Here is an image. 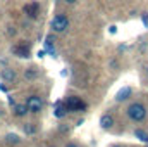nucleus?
I'll list each match as a JSON object with an SVG mask.
<instances>
[{"mask_svg": "<svg viewBox=\"0 0 148 147\" xmlns=\"http://www.w3.org/2000/svg\"><path fill=\"white\" fill-rule=\"evenodd\" d=\"M126 114H127V118L133 119V121H143V119L147 118V107H145L141 102H133V104L127 106Z\"/></svg>", "mask_w": 148, "mask_h": 147, "instance_id": "1", "label": "nucleus"}, {"mask_svg": "<svg viewBox=\"0 0 148 147\" xmlns=\"http://www.w3.org/2000/svg\"><path fill=\"white\" fill-rule=\"evenodd\" d=\"M50 26H52V30H53L55 33H64V31L69 28V19H67V16H64V14H57V16L52 19Z\"/></svg>", "mask_w": 148, "mask_h": 147, "instance_id": "2", "label": "nucleus"}, {"mask_svg": "<svg viewBox=\"0 0 148 147\" xmlns=\"http://www.w3.org/2000/svg\"><path fill=\"white\" fill-rule=\"evenodd\" d=\"M26 107H28L29 112H33V114L40 112V111L43 109V101H41V97H40V95H29L28 101H26Z\"/></svg>", "mask_w": 148, "mask_h": 147, "instance_id": "3", "label": "nucleus"}, {"mask_svg": "<svg viewBox=\"0 0 148 147\" xmlns=\"http://www.w3.org/2000/svg\"><path fill=\"white\" fill-rule=\"evenodd\" d=\"M66 107H67V111L69 112H74V111H81L86 107V104L79 99V97H76V95H71V97H67L66 99Z\"/></svg>", "mask_w": 148, "mask_h": 147, "instance_id": "4", "label": "nucleus"}, {"mask_svg": "<svg viewBox=\"0 0 148 147\" xmlns=\"http://www.w3.org/2000/svg\"><path fill=\"white\" fill-rule=\"evenodd\" d=\"M0 78H2L5 83H12V81H16L17 74H16V71H14L12 68H5V69H2V73H0Z\"/></svg>", "mask_w": 148, "mask_h": 147, "instance_id": "5", "label": "nucleus"}, {"mask_svg": "<svg viewBox=\"0 0 148 147\" xmlns=\"http://www.w3.org/2000/svg\"><path fill=\"white\" fill-rule=\"evenodd\" d=\"M131 94H133V90H131L129 87H124V88H121V90L117 92L115 101H117V102H124V101H127V99L131 97Z\"/></svg>", "mask_w": 148, "mask_h": 147, "instance_id": "6", "label": "nucleus"}, {"mask_svg": "<svg viewBox=\"0 0 148 147\" xmlns=\"http://www.w3.org/2000/svg\"><path fill=\"white\" fill-rule=\"evenodd\" d=\"M100 126L103 128V130H109L114 126V116L112 114H102V118H100Z\"/></svg>", "mask_w": 148, "mask_h": 147, "instance_id": "7", "label": "nucleus"}, {"mask_svg": "<svg viewBox=\"0 0 148 147\" xmlns=\"http://www.w3.org/2000/svg\"><path fill=\"white\" fill-rule=\"evenodd\" d=\"M14 54L19 57H29V49L26 45H16L14 47Z\"/></svg>", "mask_w": 148, "mask_h": 147, "instance_id": "8", "label": "nucleus"}, {"mask_svg": "<svg viewBox=\"0 0 148 147\" xmlns=\"http://www.w3.org/2000/svg\"><path fill=\"white\" fill-rule=\"evenodd\" d=\"M29 111L26 107V104H16L14 106V114L17 116V118H23V116H26Z\"/></svg>", "mask_w": 148, "mask_h": 147, "instance_id": "9", "label": "nucleus"}, {"mask_svg": "<svg viewBox=\"0 0 148 147\" xmlns=\"http://www.w3.org/2000/svg\"><path fill=\"white\" fill-rule=\"evenodd\" d=\"M67 112H69V111H67V107H66V104L62 106V102H57V106H55V111H53V114H55L57 118H64Z\"/></svg>", "mask_w": 148, "mask_h": 147, "instance_id": "10", "label": "nucleus"}, {"mask_svg": "<svg viewBox=\"0 0 148 147\" xmlns=\"http://www.w3.org/2000/svg\"><path fill=\"white\" fill-rule=\"evenodd\" d=\"M24 12H26L29 17H36V14H38V3H29V5H26V7H24Z\"/></svg>", "mask_w": 148, "mask_h": 147, "instance_id": "11", "label": "nucleus"}, {"mask_svg": "<svg viewBox=\"0 0 148 147\" xmlns=\"http://www.w3.org/2000/svg\"><path fill=\"white\" fill-rule=\"evenodd\" d=\"M134 137L138 139V140H141V142H145V144H148V133L145 132V130H134Z\"/></svg>", "mask_w": 148, "mask_h": 147, "instance_id": "12", "label": "nucleus"}, {"mask_svg": "<svg viewBox=\"0 0 148 147\" xmlns=\"http://www.w3.org/2000/svg\"><path fill=\"white\" fill-rule=\"evenodd\" d=\"M5 140H7L9 144H14V146L21 144V139H19V135H16V133H7V135H5Z\"/></svg>", "mask_w": 148, "mask_h": 147, "instance_id": "13", "label": "nucleus"}, {"mask_svg": "<svg viewBox=\"0 0 148 147\" xmlns=\"http://www.w3.org/2000/svg\"><path fill=\"white\" fill-rule=\"evenodd\" d=\"M24 78L26 80H35V78H38V69L36 68H28L24 71Z\"/></svg>", "mask_w": 148, "mask_h": 147, "instance_id": "14", "label": "nucleus"}, {"mask_svg": "<svg viewBox=\"0 0 148 147\" xmlns=\"http://www.w3.org/2000/svg\"><path fill=\"white\" fill-rule=\"evenodd\" d=\"M24 132H26V135H35L36 128H35L31 123H26V125H24Z\"/></svg>", "mask_w": 148, "mask_h": 147, "instance_id": "15", "label": "nucleus"}, {"mask_svg": "<svg viewBox=\"0 0 148 147\" xmlns=\"http://www.w3.org/2000/svg\"><path fill=\"white\" fill-rule=\"evenodd\" d=\"M141 19H143V24H145V28H148V14H143V16H141Z\"/></svg>", "mask_w": 148, "mask_h": 147, "instance_id": "16", "label": "nucleus"}, {"mask_svg": "<svg viewBox=\"0 0 148 147\" xmlns=\"http://www.w3.org/2000/svg\"><path fill=\"white\" fill-rule=\"evenodd\" d=\"M66 147H81V146L76 144V142H69V144H66Z\"/></svg>", "mask_w": 148, "mask_h": 147, "instance_id": "17", "label": "nucleus"}, {"mask_svg": "<svg viewBox=\"0 0 148 147\" xmlns=\"http://www.w3.org/2000/svg\"><path fill=\"white\" fill-rule=\"evenodd\" d=\"M60 132H62V133H66V132H69V126H66V125H62V126H60Z\"/></svg>", "mask_w": 148, "mask_h": 147, "instance_id": "18", "label": "nucleus"}, {"mask_svg": "<svg viewBox=\"0 0 148 147\" xmlns=\"http://www.w3.org/2000/svg\"><path fill=\"white\" fill-rule=\"evenodd\" d=\"M109 31H110L112 35H114V33L117 31V26H110V28H109Z\"/></svg>", "mask_w": 148, "mask_h": 147, "instance_id": "19", "label": "nucleus"}, {"mask_svg": "<svg viewBox=\"0 0 148 147\" xmlns=\"http://www.w3.org/2000/svg\"><path fill=\"white\" fill-rule=\"evenodd\" d=\"M83 123H84V119H83V118H81V119H77V121H76V125H77V126H81V125H83Z\"/></svg>", "mask_w": 148, "mask_h": 147, "instance_id": "20", "label": "nucleus"}, {"mask_svg": "<svg viewBox=\"0 0 148 147\" xmlns=\"http://www.w3.org/2000/svg\"><path fill=\"white\" fill-rule=\"evenodd\" d=\"M9 102H10V106H16V101H14L12 97H9Z\"/></svg>", "mask_w": 148, "mask_h": 147, "instance_id": "21", "label": "nucleus"}, {"mask_svg": "<svg viewBox=\"0 0 148 147\" xmlns=\"http://www.w3.org/2000/svg\"><path fill=\"white\" fill-rule=\"evenodd\" d=\"M0 90H2V92H7V87H5V85H0Z\"/></svg>", "mask_w": 148, "mask_h": 147, "instance_id": "22", "label": "nucleus"}, {"mask_svg": "<svg viewBox=\"0 0 148 147\" xmlns=\"http://www.w3.org/2000/svg\"><path fill=\"white\" fill-rule=\"evenodd\" d=\"M67 3H74V2H77V0H66Z\"/></svg>", "mask_w": 148, "mask_h": 147, "instance_id": "23", "label": "nucleus"}, {"mask_svg": "<svg viewBox=\"0 0 148 147\" xmlns=\"http://www.w3.org/2000/svg\"><path fill=\"white\" fill-rule=\"evenodd\" d=\"M114 147H122V146H114Z\"/></svg>", "mask_w": 148, "mask_h": 147, "instance_id": "24", "label": "nucleus"}, {"mask_svg": "<svg viewBox=\"0 0 148 147\" xmlns=\"http://www.w3.org/2000/svg\"><path fill=\"white\" fill-rule=\"evenodd\" d=\"M147 73H148V68H147Z\"/></svg>", "mask_w": 148, "mask_h": 147, "instance_id": "25", "label": "nucleus"}]
</instances>
